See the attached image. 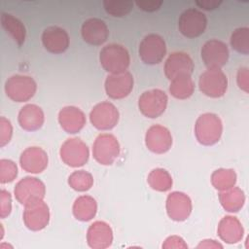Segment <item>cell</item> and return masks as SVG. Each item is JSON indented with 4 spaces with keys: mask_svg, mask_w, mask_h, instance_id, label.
<instances>
[{
    "mask_svg": "<svg viewBox=\"0 0 249 249\" xmlns=\"http://www.w3.org/2000/svg\"><path fill=\"white\" fill-rule=\"evenodd\" d=\"M103 7L107 14L122 18L126 16L133 7V2L131 1H104Z\"/></svg>",
    "mask_w": 249,
    "mask_h": 249,
    "instance_id": "cell-33",
    "label": "cell"
},
{
    "mask_svg": "<svg viewBox=\"0 0 249 249\" xmlns=\"http://www.w3.org/2000/svg\"><path fill=\"white\" fill-rule=\"evenodd\" d=\"M219 199L223 208L229 212H237L240 210L245 201V196L241 189L232 187L219 194Z\"/></svg>",
    "mask_w": 249,
    "mask_h": 249,
    "instance_id": "cell-27",
    "label": "cell"
},
{
    "mask_svg": "<svg viewBox=\"0 0 249 249\" xmlns=\"http://www.w3.org/2000/svg\"><path fill=\"white\" fill-rule=\"evenodd\" d=\"M168 97L160 89H153L144 91L138 99V108L147 118L155 119L164 113L167 107Z\"/></svg>",
    "mask_w": 249,
    "mask_h": 249,
    "instance_id": "cell-4",
    "label": "cell"
},
{
    "mask_svg": "<svg viewBox=\"0 0 249 249\" xmlns=\"http://www.w3.org/2000/svg\"><path fill=\"white\" fill-rule=\"evenodd\" d=\"M200 91L213 98L223 96L228 89V78L221 69H207L199 76Z\"/></svg>",
    "mask_w": 249,
    "mask_h": 249,
    "instance_id": "cell-8",
    "label": "cell"
},
{
    "mask_svg": "<svg viewBox=\"0 0 249 249\" xmlns=\"http://www.w3.org/2000/svg\"><path fill=\"white\" fill-rule=\"evenodd\" d=\"M195 65L191 56L184 52H175L169 54L164 63V74L168 80L179 76H191Z\"/></svg>",
    "mask_w": 249,
    "mask_h": 249,
    "instance_id": "cell-14",
    "label": "cell"
},
{
    "mask_svg": "<svg viewBox=\"0 0 249 249\" xmlns=\"http://www.w3.org/2000/svg\"><path fill=\"white\" fill-rule=\"evenodd\" d=\"M19 163L29 173H41L48 166V155L40 147H28L20 155Z\"/></svg>",
    "mask_w": 249,
    "mask_h": 249,
    "instance_id": "cell-20",
    "label": "cell"
},
{
    "mask_svg": "<svg viewBox=\"0 0 249 249\" xmlns=\"http://www.w3.org/2000/svg\"><path fill=\"white\" fill-rule=\"evenodd\" d=\"M50 211L44 199L34 200L24 205L23 222L31 231H41L49 224Z\"/></svg>",
    "mask_w": 249,
    "mask_h": 249,
    "instance_id": "cell-13",
    "label": "cell"
},
{
    "mask_svg": "<svg viewBox=\"0 0 249 249\" xmlns=\"http://www.w3.org/2000/svg\"><path fill=\"white\" fill-rule=\"evenodd\" d=\"M18 121L21 128L27 131H34L43 125L45 115L43 110L35 104H27L23 106L18 117Z\"/></svg>",
    "mask_w": 249,
    "mask_h": 249,
    "instance_id": "cell-23",
    "label": "cell"
},
{
    "mask_svg": "<svg viewBox=\"0 0 249 249\" xmlns=\"http://www.w3.org/2000/svg\"><path fill=\"white\" fill-rule=\"evenodd\" d=\"M135 5L144 12H155L158 11L160 6L162 5V1H156V0H143L135 2Z\"/></svg>",
    "mask_w": 249,
    "mask_h": 249,
    "instance_id": "cell-37",
    "label": "cell"
},
{
    "mask_svg": "<svg viewBox=\"0 0 249 249\" xmlns=\"http://www.w3.org/2000/svg\"><path fill=\"white\" fill-rule=\"evenodd\" d=\"M217 231L220 238L230 244L240 241L244 233L240 221L233 216L224 217L219 223Z\"/></svg>",
    "mask_w": 249,
    "mask_h": 249,
    "instance_id": "cell-24",
    "label": "cell"
},
{
    "mask_svg": "<svg viewBox=\"0 0 249 249\" xmlns=\"http://www.w3.org/2000/svg\"><path fill=\"white\" fill-rule=\"evenodd\" d=\"M87 241L90 248L104 249L113 241V231L110 226L102 221H96L89 226L87 232Z\"/></svg>",
    "mask_w": 249,
    "mask_h": 249,
    "instance_id": "cell-21",
    "label": "cell"
},
{
    "mask_svg": "<svg viewBox=\"0 0 249 249\" xmlns=\"http://www.w3.org/2000/svg\"><path fill=\"white\" fill-rule=\"evenodd\" d=\"M223 132V124L221 119L213 113H204L200 115L195 124V134L197 141L205 146L216 144Z\"/></svg>",
    "mask_w": 249,
    "mask_h": 249,
    "instance_id": "cell-2",
    "label": "cell"
},
{
    "mask_svg": "<svg viewBox=\"0 0 249 249\" xmlns=\"http://www.w3.org/2000/svg\"><path fill=\"white\" fill-rule=\"evenodd\" d=\"M196 4L203 9V10H215L217 8H219V6L222 4V1H218V0H200V1H196Z\"/></svg>",
    "mask_w": 249,
    "mask_h": 249,
    "instance_id": "cell-40",
    "label": "cell"
},
{
    "mask_svg": "<svg viewBox=\"0 0 249 249\" xmlns=\"http://www.w3.org/2000/svg\"><path fill=\"white\" fill-rule=\"evenodd\" d=\"M231 46L237 53L242 54L249 53V28L239 27L231 36Z\"/></svg>",
    "mask_w": 249,
    "mask_h": 249,
    "instance_id": "cell-32",
    "label": "cell"
},
{
    "mask_svg": "<svg viewBox=\"0 0 249 249\" xmlns=\"http://www.w3.org/2000/svg\"><path fill=\"white\" fill-rule=\"evenodd\" d=\"M237 85L239 89L248 92L249 88V80H248V69L246 67L240 68L237 72Z\"/></svg>",
    "mask_w": 249,
    "mask_h": 249,
    "instance_id": "cell-39",
    "label": "cell"
},
{
    "mask_svg": "<svg viewBox=\"0 0 249 249\" xmlns=\"http://www.w3.org/2000/svg\"><path fill=\"white\" fill-rule=\"evenodd\" d=\"M163 248H187L188 245L185 243L184 239L177 235L169 236L165 239L164 243L162 244Z\"/></svg>",
    "mask_w": 249,
    "mask_h": 249,
    "instance_id": "cell-38",
    "label": "cell"
},
{
    "mask_svg": "<svg viewBox=\"0 0 249 249\" xmlns=\"http://www.w3.org/2000/svg\"><path fill=\"white\" fill-rule=\"evenodd\" d=\"M147 181L152 189L159 192L168 191L172 186V177L163 168L153 169L148 175Z\"/></svg>",
    "mask_w": 249,
    "mask_h": 249,
    "instance_id": "cell-30",
    "label": "cell"
},
{
    "mask_svg": "<svg viewBox=\"0 0 249 249\" xmlns=\"http://www.w3.org/2000/svg\"><path fill=\"white\" fill-rule=\"evenodd\" d=\"M206 26V16L195 8L185 10L179 17V31L187 38H196L200 36L205 31Z\"/></svg>",
    "mask_w": 249,
    "mask_h": 249,
    "instance_id": "cell-7",
    "label": "cell"
},
{
    "mask_svg": "<svg viewBox=\"0 0 249 249\" xmlns=\"http://www.w3.org/2000/svg\"><path fill=\"white\" fill-rule=\"evenodd\" d=\"M63 162L72 167L83 166L89 160V148L80 138L67 139L60 148Z\"/></svg>",
    "mask_w": 249,
    "mask_h": 249,
    "instance_id": "cell-12",
    "label": "cell"
},
{
    "mask_svg": "<svg viewBox=\"0 0 249 249\" xmlns=\"http://www.w3.org/2000/svg\"><path fill=\"white\" fill-rule=\"evenodd\" d=\"M133 77L125 71L120 74H110L107 76L104 84L107 95L113 99H122L126 97L133 89Z\"/></svg>",
    "mask_w": 249,
    "mask_h": 249,
    "instance_id": "cell-15",
    "label": "cell"
},
{
    "mask_svg": "<svg viewBox=\"0 0 249 249\" xmlns=\"http://www.w3.org/2000/svg\"><path fill=\"white\" fill-rule=\"evenodd\" d=\"M97 211V204L93 197L81 196L76 198L73 204V214L77 220L87 222L91 220Z\"/></svg>",
    "mask_w": 249,
    "mask_h": 249,
    "instance_id": "cell-26",
    "label": "cell"
},
{
    "mask_svg": "<svg viewBox=\"0 0 249 249\" xmlns=\"http://www.w3.org/2000/svg\"><path fill=\"white\" fill-rule=\"evenodd\" d=\"M166 211L170 219L181 222L190 216L192 212L191 198L182 192H173L166 199Z\"/></svg>",
    "mask_w": 249,
    "mask_h": 249,
    "instance_id": "cell-18",
    "label": "cell"
},
{
    "mask_svg": "<svg viewBox=\"0 0 249 249\" xmlns=\"http://www.w3.org/2000/svg\"><path fill=\"white\" fill-rule=\"evenodd\" d=\"M94 160L103 165H111L120 155L118 139L110 133H101L94 140L92 146Z\"/></svg>",
    "mask_w": 249,
    "mask_h": 249,
    "instance_id": "cell-6",
    "label": "cell"
},
{
    "mask_svg": "<svg viewBox=\"0 0 249 249\" xmlns=\"http://www.w3.org/2000/svg\"><path fill=\"white\" fill-rule=\"evenodd\" d=\"M119 117L117 107L108 101L96 104L89 113L91 124L99 130H109L115 127L119 122Z\"/></svg>",
    "mask_w": 249,
    "mask_h": 249,
    "instance_id": "cell-11",
    "label": "cell"
},
{
    "mask_svg": "<svg viewBox=\"0 0 249 249\" xmlns=\"http://www.w3.org/2000/svg\"><path fill=\"white\" fill-rule=\"evenodd\" d=\"M81 34L84 41L88 44L100 46L107 41L109 29L105 21L97 18H91L83 23Z\"/></svg>",
    "mask_w": 249,
    "mask_h": 249,
    "instance_id": "cell-19",
    "label": "cell"
},
{
    "mask_svg": "<svg viewBox=\"0 0 249 249\" xmlns=\"http://www.w3.org/2000/svg\"><path fill=\"white\" fill-rule=\"evenodd\" d=\"M145 144L155 154L166 153L172 146L171 133L165 126L154 124L146 132Z\"/></svg>",
    "mask_w": 249,
    "mask_h": 249,
    "instance_id": "cell-16",
    "label": "cell"
},
{
    "mask_svg": "<svg viewBox=\"0 0 249 249\" xmlns=\"http://www.w3.org/2000/svg\"><path fill=\"white\" fill-rule=\"evenodd\" d=\"M68 184L77 192H86L92 187L93 177L86 170H77L69 176Z\"/></svg>",
    "mask_w": 249,
    "mask_h": 249,
    "instance_id": "cell-31",
    "label": "cell"
},
{
    "mask_svg": "<svg viewBox=\"0 0 249 249\" xmlns=\"http://www.w3.org/2000/svg\"><path fill=\"white\" fill-rule=\"evenodd\" d=\"M13 135V126L9 120L5 117L0 119V146L4 147L8 144Z\"/></svg>",
    "mask_w": 249,
    "mask_h": 249,
    "instance_id": "cell-35",
    "label": "cell"
},
{
    "mask_svg": "<svg viewBox=\"0 0 249 249\" xmlns=\"http://www.w3.org/2000/svg\"><path fill=\"white\" fill-rule=\"evenodd\" d=\"M236 182V174L232 169L221 168L215 170L211 175V183L214 188L220 192L234 187Z\"/></svg>",
    "mask_w": 249,
    "mask_h": 249,
    "instance_id": "cell-29",
    "label": "cell"
},
{
    "mask_svg": "<svg viewBox=\"0 0 249 249\" xmlns=\"http://www.w3.org/2000/svg\"><path fill=\"white\" fill-rule=\"evenodd\" d=\"M138 53L145 64H158L166 54L165 41L159 34H148L140 42Z\"/></svg>",
    "mask_w": 249,
    "mask_h": 249,
    "instance_id": "cell-5",
    "label": "cell"
},
{
    "mask_svg": "<svg viewBox=\"0 0 249 249\" xmlns=\"http://www.w3.org/2000/svg\"><path fill=\"white\" fill-rule=\"evenodd\" d=\"M18 175L17 164L11 160L2 159L0 160V182L9 183L12 182Z\"/></svg>",
    "mask_w": 249,
    "mask_h": 249,
    "instance_id": "cell-34",
    "label": "cell"
},
{
    "mask_svg": "<svg viewBox=\"0 0 249 249\" xmlns=\"http://www.w3.org/2000/svg\"><path fill=\"white\" fill-rule=\"evenodd\" d=\"M198 248L200 247H206V248H211V247H222L221 244L215 242V240H212V239H208V240H203L200 242V244L197 246Z\"/></svg>",
    "mask_w": 249,
    "mask_h": 249,
    "instance_id": "cell-41",
    "label": "cell"
},
{
    "mask_svg": "<svg viewBox=\"0 0 249 249\" xmlns=\"http://www.w3.org/2000/svg\"><path fill=\"white\" fill-rule=\"evenodd\" d=\"M1 25L3 29L11 35V37L15 40V42L20 47L24 41L26 36V29L23 23L13 15L8 13L1 14Z\"/></svg>",
    "mask_w": 249,
    "mask_h": 249,
    "instance_id": "cell-25",
    "label": "cell"
},
{
    "mask_svg": "<svg viewBox=\"0 0 249 249\" xmlns=\"http://www.w3.org/2000/svg\"><path fill=\"white\" fill-rule=\"evenodd\" d=\"M99 61L105 71L110 74H120L127 70L130 56L127 50L120 44H109L99 53Z\"/></svg>",
    "mask_w": 249,
    "mask_h": 249,
    "instance_id": "cell-1",
    "label": "cell"
},
{
    "mask_svg": "<svg viewBox=\"0 0 249 249\" xmlns=\"http://www.w3.org/2000/svg\"><path fill=\"white\" fill-rule=\"evenodd\" d=\"M60 126L67 133H77L86 124V116L82 110L74 106H66L58 113Z\"/></svg>",
    "mask_w": 249,
    "mask_h": 249,
    "instance_id": "cell-22",
    "label": "cell"
},
{
    "mask_svg": "<svg viewBox=\"0 0 249 249\" xmlns=\"http://www.w3.org/2000/svg\"><path fill=\"white\" fill-rule=\"evenodd\" d=\"M200 55L208 69H221L228 62L229 49L223 41L212 39L204 43Z\"/></svg>",
    "mask_w": 249,
    "mask_h": 249,
    "instance_id": "cell-9",
    "label": "cell"
},
{
    "mask_svg": "<svg viewBox=\"0 0 249 249\" xmlns=\"http://www.w3.org/2000/svg\"><path fill=\"white\" fill-rule=\"evenodd\" d=\"M41 39L45 49L54 54L64 53L70 44L68 33L58 26L47 27L43 31Z\"/></svg>",
    "mask_w": 249,
    "mask_h": 249,
    "instance_id": "cell-17",
    "label": "cell"
},
{
    "mask_svg": "<svg viewBox=\"0 0 249 249\" xmlns=\"http://www.w3.org/2000/svg\"><path fill=\"white\" fill-rule=\"evenodd\" d=\"M1 218L7 217L12 210V198L9 192L1 190Z\"/></svg>",
    "mask_w": 249,
    "mask_h": 249,
    "instance_id": "cell-36",
    "label": "cell"
},
{
    "mask_svg": "<svg viewBox=\"0 0 249 249\" xmlns=\"http://www.w3.org/2000/svg\"><path fill=\"white\" fill-rule=\"evenodd\" d=\"M18 201L26 205L37 199H44L46 194L45 184L35 177H25L18 182L14 190Z\"/></svg>",
    "mask_w": 249,
    "mask_h": 249,
    "instance_id": "cell-10",
    "label": "cell"
},
{
    "mask_svg": "<svg viewBox=\"0 0 249 249\" xmlns=\"http://www.w3.org/2000/svg\"><path fill=\"white\" fill-rule=\"evenodd\" d=\"M195 90V84L191 76H179L171 80L169 91L177 99H187L191 97Z\"/></svg>",
    "mask_w": 249,
    "mask_h": 249,
    "instance_id": "cell-28",
    "label": "cell"
},
{
    "mask_svg": "<svg viewBox=\"0 0 249 249\" xmlns=\"http://www.w3.org/2000/svg\"><path fill=\"white\" fill-rule=\"evenodd\" d=\"M37 90L34 79L26 75H13L5 83L7 96L16 102H25L31 99Z\"/></svg>",
    "mask_w": 249,
    "mask_h": 249,
    "instance_id": "cell-3",
    "label": "cell"
}]
</instances>
